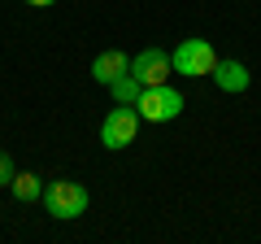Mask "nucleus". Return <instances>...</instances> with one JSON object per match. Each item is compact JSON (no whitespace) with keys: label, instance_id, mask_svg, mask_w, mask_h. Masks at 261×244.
<instances>
[{"label":"nucleus","instance_id":"obj_4","mask_svg":"<svg viewBox=\"0 0 261 244\" xmlns=\"http://www.w3.org/2000/svg\"><path fill=\"white\" fill-rule=\"evenodd\" d=\"M135 135H140V113H135V105H118V109L105 113V122H100V144H105L109 153L135 144Z\"/></svg>","mask_w":261,"mask_h":244},{"label":"nucleus","instance_id":"obj_1","mask_svg":"<svg viewBox=\"0 0 261 244\" xmlns=\"http://www.w3.org/2000/svg\"><path fill=\"white\" fill-rule=\"evenodd\" d=\"M39 201H44V209L57 218V223H74V218L87 214V205H92V192H87L83 183H74V179H53Z\"/></svg>","mask_w":261,"mask_h":244},{"label":"nucleus","instance_id":"obj_8","mask_svg":"<svg viewBox=\"0 0 261 244\" xmlns=\"http://www.w3.org/2000/svg\"><path fill=\"white\" fill-rule=\"evenodd\" d=\"M9 192L18 201H39V197H44V183H39V175H31V170H13Z\"/></svg>","mask_w":261,"mask_h":244},{"label":"nucleus","instance_id":"obj_10","mask_svg":"<svg viewBox=\"0 0 261 244\" xmlns=\"http://www.w3.org/2000/svg\"><path fill=\"white\" fill-rule=\"evenodd\" d=\"M9 179H13V157L0 149V188H9Z\"/></svg>","mask_w":261,"mask_h":244},{"label":"nucleus","instance_id":"obj_9","mask_svg":"<svg viewBox=\"0 0 261 244\" xmlns=\"http://www.w3.org/2000/svg\"><path fill=\"white\" fill-rule=\"evenodd\" d=\"M140 92H144V83L130 75V70H126L122 79H113V83H109V96H113L118 105H135V101H140Z\"/></svg>","mask_w":261,"mask_h":244},{"label":"nucleus","instance_id":"obj_6","mask_svg":"<svg viewBox=\"0 0 261 244\" xmlns=\"http://www.w3.org/2000/svg\"><path fill=\"white\" fill-rule=\"evenodd\" d=\"M126 70H130V57L122 53V48H105V53H96V61H92V79L105 83V87H109L113 79H122Z\"/></svg>","mask_w":261,"mask_h":244},{"label":"nucleus","instance_id":"obj_3","mask_svg":"<svg viewBox=\"0 0 261 244\" xmlns=\"http://www.w3.org/2000/svg\"><path fill=\"white\" fill-rule=\"evenodd\" d=\"M170 61H174V75L200 79V75H214L218 53H214V44H209V39H183V44L170 53Z\"/></svg>","mask_w":261,"mask_h":244},{"label":"nucleus","instance_id":"obj_11","mask_svg":"<svg viewBox=\"0 0 261 244\" xmlns=\"http://www.w3.org/2000/svg\"><path fill=\"white\" fill-rule=\"evenodd\" d=\"M27 5H35V9H48V5H57V0H27Z\"/></svg>","mask_w":261,"mask_h":244},{"label":"nucleus","instance_id":"obj_2","mask_svg":"<svg viewBox=\"0 0 261 244\" xmlns=\"http://www.w3.org/2000/svg\"><path fill=\"white\" fill-rule=\"evenodd\" d=\"M135 113H140V122H174L178 113H183V96H178L170 83L144 87L140 101H135Z\"/></svg>","mask_w":261,"mask_h":244},{"label":"nucleus","instance_id":"obj_7","mask_svg":"<svg viewBox=\"0 0 261 244\" xmlns=\"http://www.w3.org/2000/svg\"><path fill=\"white\" fill-rule=\"evenodd\" d=\"M214 83L222 87V92H248V83H252V75H248V66L244 61H222L218 57V66H214Z\"/></svg>","mask_w":261,"mask_h":244},{"label":"nucleus","instance_id":"obj_5","mask_svg":"<svg viewBox=\"0 0 261 244\" xmlns=\"http://www.w3.org/2000/svg\"><path fill=\"white\" fill-rule=\"evenodd\" d=\"M170 70H174V61H170V53H161V48H144V53H135V61H130V75L140 79L144 87L166 83Z\"/></svg>","mask_w":261,"mask_h":244}]
</instances>
